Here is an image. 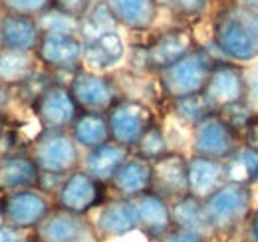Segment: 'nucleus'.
Masks as SVG:
<instances>
[{"instance_id":"obj_1","label":"nucleus","mask_w":258,"mask_h":242,"mask_svg":"<svg viewBox=\"0 0 258 242\" xmlns=\"http://www.w3.org/2000/svg\"><path fill=\"white\" fill-rule=\"evenodd\" d=\"M213 38L217 48L230 60L250 62L258 56L254 14L244 12L234 4L225 6L217 12Z\"/></svg>"},{"instance_id":"obj_2","label":"nucleus","mask_w":258,"mask_h":242,"mask_svg":"<svg viewBox=\"0 0 258 242\" xmlns=\"http://www.w3.org/2000/svg\"><path fill=\"white\" fill-rule=\"evenodd\" d=\"M215 58L207 48H193L185 58L175 62L159 74V84L163 93L173 101L205 90L209 76L213 72Z\"/></svg>"},{"instance_id":"obj_3","label":"nucleus","mask_w":258,"mask_h":242,"mask_svg":"<svg viewBox=\"0 0 258 242\" xmlns=\"http://www.w3.org/2000/svg\"><path fill=\"white\" fill-rule=\"evenodd\" d=\"M252 207V191L246 185L223 183L207 199H203V209L213 230L230 232L238 228L248 216Z\"/></svg>"},{"instance_id":"obj_4","label":"nucleus","mask_w":258,"mask_h":242,"mask_svg":"<svg viewBox=\"0 0 258 242\" xmlns=\"http://www.w3.org/2000/svg\"><path fill=\"white\" fill-rule=\"evenodd\" d=\"M30 157L42 173L66 177L80 165V147L68 131H42L32 143Z\"/></svg>"},{"instance_id":"obj_5","label":"nucleus","mask_w":258,"mask_h":242,"mask_svg":"<svg viewBox=\"0 0 258 242\" xmlns=\"http://www.w3.org/2000/svg\"><path fill=\"white\" fill-rule=\"evenodd\" d=\"M107 123H109V135L111 141L121 143L125 147H133L139 137L155 123L153 109L139 101V99H131V97H119L107 111Z\"/></svg>"},{"instance_id":"obj_6","label":"nucleus","mask_w":258,"mask_h":242,"mask_svg":"<svg viewBox=\"0 0 258 242\" xmlns=\"http://www.w3.org/2000/svg\"><path fill=\"white\" fill-rule=\"evenodd\" d=\"M52 209V201L38 187L12 191L0 197V222L18 230H28L36 228Z\"/></svg>"},{"instance_id":"obj_7","label":"nucleus","mask_w":258,"mask_h":242,"mask_svg":"<svg viewBox=\"0 0 258 242\" xmlns=\"http://www.w3.org/2000/svg\"><path fill=\"white\" fill-rule=\"evenodd\" d=\"M30 107L42 131H68L82 111L70 88L58 82L42 91Z\"/></svg>"},{"instance_id":"obj_8","label":"nucleus","mask_w":258,"mask_h":242,"mask_svg":"<svg viewBox=\"0 0 258 242\" xmlns=\"http://www.w3.org/2000/svg\"><path fill=\"white\" fill-rule=\"evenodd\" d=\"M34 56L46 70L76 72L84 58V40L74 32H42Z\"/></svg>"},{"instance_id":"obj_9","label":"nucleus","mask_w":258,"mask_h":242,"mask_svg":"<svg viewBox=\"0 0 258 242\" xmlns=\"http://www.w3.org/2000/svg\"><path fill=\"white\" fill-rule=\"evenodd\" d=\"M193 48H197V42L189 28H169L141 48V68L161 74L175 62L185 58Z\"/></svg>"},{"instance_id":"obj_10","label":"nucleus","mask_w":258,"mask_h":242,"mask_svg":"<svg viewBox=\"0 0 258 242\" xmlns=\"http://www.w3.org/2000/svg\"><path fill=\"white\" fill-rule=\"evenodd\" d=\"M105 201V185L96 181L86 169L66 175L56 191V207L76 214H88Z\"/></svg>"},{"instance_id":"obj_11","label":"nucleus","mask_w":258,"mask_h":242,"mask_svg":"<svg viewBox=\"0 0 258 242\" xmlns=\"http://www.w3.org/2000/svg\"><path fill=\"white\" fill-rule=\"evenodd\" d=\"M68 88L72 91L74 99L78 101L82 111H101L105 113L117 99H119V91L117 86L96 72L90 70H76L72 74V80L68 84Z\"/></svg>"},{"instance_id":"obj_12","label":"nucleus","mask_w":258,"mask_h":242,"mask_svg":"<svg viewBox=\"0 0 258 242\" xmlns=\"http://www.w3.org/2000/svg\"><path fill=\"white\" fill-rule=\"evenodd\" d=\"M94 232L96 230L86 214H76L54 207L36 226L34 236L38 242H92Z\"/></svg>"},{"instance_id":"obj_13","label":"nucleus","mask_w":258,"mask_h":242,"mask_svg":"<svg viewBox=\"0 0 258 242\" xmlns=\"http://www.w3.org/2000/svg\"><path fill=\"white\" fill-rule=\"evenodd\" d=\"M203 95L215 113L225 105L242 101L246 97V80L242 70L230 62H215Z\"/></svg>"},{"instance_id":"obj_14","label":"nucleus","mask_w":258,"mask_h":242,"mask_svg":"<svg viewBox=\"0 0 258 242\" xmlns=\"http://www.w3.org/2000/svg\"><path fill=\"white\" fill-rule=\"evenodd\" d=\"M236 149V131L230 129L217 113L195 125L193 153L201 157L225 161Z\"/></svg>"},{"instance_id":"obj_15","label":"nucleus","mask_w":258,"mask_h":242,"mask_svg":"<svg viewBox=\"0 0 258 242\" xmlns=\"http://www.w3.org/2000/svg\"><path fill=\"white\" fill-rule=\"evenodd\" d=\"M151 191L167 201L189 195L187 159L179 153H167L151 163Z\"/></svg>"},{"instance_id":"obj_16","label":"nucleus","mask_w":258,"mask_h":242,"mask_svg":"<svg viewBox=\"0 0 258 242\" xmlns=\"http://www.w3.org/2000/svg\"><path fill=\"white\" fill-rule=\"evenodd\" d=\"M137 212V228L143 230L153 240H161L163 236L173 228L171 205L161 195L147 191L135 199H131Z\"/></svg>"},{"instance_id":"obj_17","label":"nucleus","mask_w":258,"mask_h":242,"mask_svg":"<svg viewBox=\"0 0 258 242\" xmlns=\"http://www.w3.org/2000/svg\"><path fill=\"white\" fill-rule=\"evenodd\" d=\"M42 36L38 18L24 14H0V48L8 52H34Z\"/></svg>"},{"instance_id":"obj_18","label":"nucleus","mask_w":258,"mask_h":242,"mask_svg":"<svg viewBox=\"0 0 258 242\" xmlns=\"http://www.w3.org/2000/svg\"><path fill=\"white\" fill-rule=\"evenodd\" d=\"M137 228V212L131 199H115L105 203L96 216L94 230L101 238H119Z\"/></svg>"},{"instance_id":"obj_19","label":"nucleus","mask_w":258,"mask_h":242,"mask_svg":"<svg viewBox=\"0 0 258 242\" xmlns=\"http://www.w3.org/2000/svg\"><path fill=\"white\" fill-rule=\"evenodd\" d=\"M42 171L28 153H10L0 157V195L40 187Z\"/></svg>"},{"instance_id":"obj_20","label":"nucleus","mask_w":258,"mask_h":242,"mask_svg":"<svg viewBox=\"0 0 258 242\" xmlns=\"http://www.w3.org/2000/svg\"><path fill=\"white\" fill-rule=\"evenodd\" d=\"M115 22L131 32H147L159 16L157 0H103Z\"/></svg>"},{"instance_id":"obj_21","label":"nucleus","mask_w":258,"mask_h":242,"mask_svg":"<svg viewBox=\"0 0 258 242\" xmlns=\"http://www.w3.org/2000/svg\"><path fill=\"white\" fill-rule=\"evenodd\" d=\"M109 185L121 199H135L151 191V163L137 155H129Z\"/></svg>"},{"instance_id":"obj_22","label":"nucleus","mask_w":258,"mask_h":242,"mask_svg":"<svg viewBox=\"0 0 258 242\" xmlns=\"http://www.w3.org/2000/svg\"><path fill=\"white\" fill-rule=\"evenodd\" d=\"M125 56V44L119 32H105L97 38L84 42L82 62L92 70H109L117 66Z\"/></svg>"},{"instance_id":"obj_23","label":"nucleus","mask_w":258,"mask_h":242,"mask_svg":"<svg viewBox=\"0 0 258 242\" xmlns=\"http://www.w3.org/2000/svg\"><path fill=\"white\" fill-rule=\"evenodd\" d=\"M187 179H189V195L197 199H207L213 191H217L225 183L223 161L193 155L187 161Z\"/></svg>"},{"instance_id":"obj_24","label":"nucleus","mask_w":258,"mask_h":242,"mask_svg":"<svg viewBox=\"0 0 258 242\" xmlns=\"http://www.w3.org/2000/svg\"><path fill=\"white\" fill-rule=\"evenodd\" d=\"M129 155V147L115 143V141H107L103 145H97L94 149H90L86 155V171L96 179V181L109 185L113 175L117 173V169L125 163Z\"/></svg>"},{"instance_id":"obj_25","label":"nucleus","mask_w":258,"mask_h":242,"mask_svg":"<svg viewBox=\"0 0 258 242\" xmlns=\"http://www.w3.org/2000/svg\"><path fill=\"white\" fill-rule=\"evenodd\" d=\"M70 135L78 143V147L94 149L111 139L107 115L101 111H80V115L70 127Z\"/></svg>"},{"instance_id":"obj_26","label":"nucleus","mask_w":258,"mask_h":242,"mask_svg":"<svg viewBox=\"0 0 258 242\" xmlns=\"http://www.w3.org/2000/svg\"><path fill=\"white\" fill-rule=\"evenodd\" d=\"M171 218L175 228L191 230L201 236H207L209 232H213L203 209V199H197L193 195H183L171 203Z\"/></svg>"},{"instance_id":"obj_27","label":"nucleus","mask_w":258,"mask_h":242,"mask_svg":"<svg viewBox=\"0 0 258 242\" xmlns=\"http://www.w3.org/2000/svg\"><path fill=\"white\" fill-rule=\"evenodd\" d=\"M225 183H238L250 187L258 181V151L250 147L234 149L223 161Z\"/></svg>"},{"instance_id":"obj_28","label":"nucleus","mask_w":258,"mask_h":242,"mask_svg":"<svg viewBox=\"0 0 258 242\" xmlns=\"http://www.w3.org/2000/svg\"><path fill=\"white\" fill-rule=\"evenodd\" d=\"M36 56L34 52H0V82L8 88H14L22 84L36 68Z\"/></svg>"},{"instance_id":"obj_29","label":"nucleus","mask_w":258,"mask_h":242,"mask_svg":"<svg viewBox=\"0 0 258 242\" xmlns=\"http://www.w3.org/2000/svg\"><path fill=\"white\" fill-rule=\"evenodd\" d=\"M117 22L113 18V14L109 12L107 4L103 0H97L92 4V8L88 10V14L84 18H80V38L86 42V40H92L97 38L105 32H115L117 30Z\"/></svg>"},{"instance_id":"obj_30","label":"nucleus","mask_w":258,"mask_h":242,"mask_svg":"<svg viewBox=\"0 0 258 242\" xmlns=\"http://www.w3.org/2000/svg\"><path fill=\"white\" fill-rule=\"evenodd\" d=\"M173 109H175L179 119H183L185 123H189L193 127L215 113L213 107L209 105L207 97L203 95V91L187 95V97H181V99H173Z\"/></svg>"},{"instance_id":"obj_31","label":"nucleus","mask_w":258,"mask_h":242,"mask_svg":"<svg viewBox=\"0 0 258 242\" xmlns=\"http://www.w3.org/2000/svg\"><path fill=\"white\" fill-rule=\"evenodd\" d=\"M131 149L135 151L137 157H141V159H145V161H149V163H153L155 159H159V157L169 153L165 133H163V129L157 123H153V125L139 137V141H137Z\"/></svg>"},{"instance_id":"obj_32","label":"nucleus","mask_w":258,"mask_h":242,"mask_svg":"<svg viewBox=\"0 0 258 242\" xmlns=\"http://www.w3.org/2000/svg\"><path fill=\"white\" fill-rule=\"evenodd\" d=\"M52 84H54V80H52V74L50 72H46V70H34L22 84L10 88V91H16L20 95V99H24L26 103L32 105L34 99L44 90H48Z\"/></svg>"},{"instance_id":"obj_33","label":"nucleus","mask_w":258,"mask_h":242,"mask_svg":"<svg viewBox=\"0 0 258 242\" xmlns=\"http://www.w3.org/2000/svg\"><path fill=\"white\" fill-rule=\"evenodd\" d=\"M38 24H40L42 32H74V34H78L80 30V20L56 10L54 6L38 16Z\"/></svg>"},{"instance_id":"obj_34","label":"nucleus","mask_w":258,"mask_h":242,"mask_svg":"<svg viewBox=\"0 0 258 242\" xmlns=\"http://www.w3.org/2000/svg\"><path fill=\"white\" fill-rule=\"evenodd\" d=\"M211 0H157L159 8L171 10L175 16L183 18V20H197L201 18L207 8H209Z\"/></svg>"},{"instance_id":"obj_35","label":"nucleus","mask_w":258,"mask_h":242,"mask_svg":"<svg viewBox=\"0 0 258 242\" xmlns=\"http://www.w3.org/2000/svg\"><path fill=\"white\" fill-rule=\"evenodd\" d=\"M217 115L225 121L230 129H234L236 133H238V131H244L246 125H248V121L254 117V115H252V109L244 103V99L221 107V109L217 111Z\"/></svg>"},{"instance_id":"obj_36","label":"nucleus","mask_w":258,"mask_h":242,"mask_svg":"<svg viewBox=\"0 0 258 242\" xmlns=\"http://www.w3.org/2000/svg\"><path fill=\"white\" fill-rule=\"evenodd\" d=\"M52 6H54V0H0V12L24 14L34 18H38Z\"/></svg>"},{"instance_id":"obj_37","label":"nucleus","mask_w":258,"mask_h":242,"mask_svg":"<svg viewBox=\"0 0 258 242\" xmlns=\"http://www.w3.org/2000/svg\"><path fill=\"white\" fill-rule=\"evenodd\" d=\"M92 0H54V8L64 12L68 16L80 20L88 14V10L92 8Z\"/></svg>"},{"instance_id":"obj_38","label":"nucleus","mask_w":258,"mask_h":242,"mask_svg":"<svg viewBox=\"0 0 258 242\" xmlns=\"http://www.w3.org/2000/svg\"><path fill=\"white\" fill-rule=\"evenodd\" d=\"M161 242H205V236L191 232V230H183V228H175L173 226L161 238Z\"/></svg>"},{"instance_id":"obj_39","label":"nucleus","mask_w":258,"mask_h":242,"mask_svg":"<svg viewBox=\"0 0 258 242\" xmlns=\"http://www.w3.org/2000/svg\"><path fill=\"white\" fill-rule=\"evenodd\" d=\"M0 242H24L22 230H18L6 222H0Z\"/></svg>"},{"instance_id":"obj_40","label":"nucleus","mask_w":258,"mask_h":242,"mask_svg":"<svg viewBox=\"0 0 258 242\" xmlns=\"http://www.w3.org/2000/svg\"><path fill=\"white\" fill-rule=\"evenodd\" d=\"M246 135H244V141H246V147L250 149H256L258 151V115H254L252 119L248 121L246 125Z\"/></svg>"},{"instance_id":"obj_41","label":"nucleus","mask_w":258,"mask_h":242,"mask_svg":"<svg viewBox=\"0 0 258 242\" xmlns=\"http://www.w3.org/2000/svg\"><path fill=\"white\" fill-rule=\"evenodd\" d=\"M248 218H250L248 220V238L252 242H258V209L250 212Z\"/></svg>"},{"instance_id":"obj_42","label":"nucleus","mask_w":258,"mask_h":242,"mask_svg":"<svg viewBox=\"0 0 258 242\" xmlns=\"http://www.w3.org/2000/svg\"><path fill=\"white\" fill-rule=\"evenodd\" d=\"M232 4L244 12L250 14H258V0H232Z\"/></svg>"},{"instance_id":"obj_43","label":"nucleus","mask_w":258,"mask_h":242,"mask_svg":"<svg viewBox=\"0 0 258 242\" xmlns=\"http://www.w3.org/2000/svg\"><path fill=\"white\" fill-rule=\"evenodd\" d=\"M8 99H10V88H8V86H4V84L0 82V117H2V113L6 111Z\"/></svg>"},{"instance_id":"obj_44","label":"nucleus","mask_w":258,"mask_h":242,"mask_svg":"<svg viewBox=\"0 0 258 242\" xmlns=\"http://www.w3.org/2000/svg\"><path fill=\"white\" fill-rule=\"evenodd\" d=\"M24 242H38V238H36V236H32V238H24Z\"/></svg>"},{"instance_id":"obj_45","label":"nucleus","mask_w":258,"mask_h":242,"mask_svg":"<svg viewBox=\"0 0 258 242\" xmlns=\"http://www.w3.org/2000/svg\"><path fill=\"white\" fill-rule=\"evenodd\" d=\"M0 52H2V48H0Z\"/></svg>"}]
</instances>
